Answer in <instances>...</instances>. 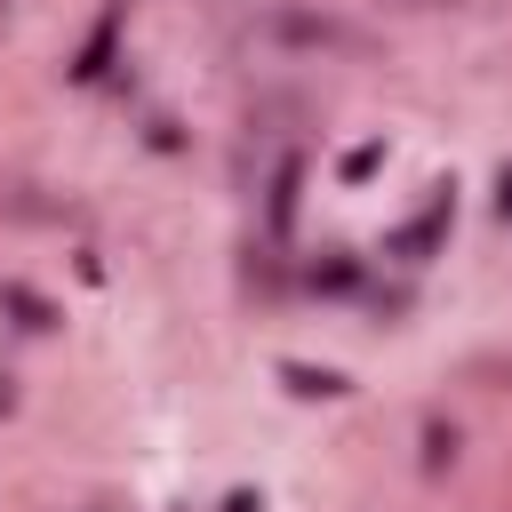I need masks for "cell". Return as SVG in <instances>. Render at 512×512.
<instances>
[{"instance_id": "cell-2", "label": "cell", "mask_w": 512, "mask_h": 512, "mask_svg": "<svg viewBox=\"0 0 512 512\" xmlns=\"http://www.w3.org/2000/svg\"><path fill=\"white\" fill-rule=\"evenodd\" d=\"M296 184H304V168L280 160V176H272V232H288V216H296Z\"/></svg>"}, {"instance_id": "cell-4", "label": "cell", "mask_w": 512, "mask_h": 512, "mask_svg": "<svg viewBox=\"0 0 512 512\" xmlns=\"http://www.w3.org/2000/svg\"><path fill=\"white\" fill-rule=\"evenodd\" d=\"M448 456H456V432H448V424L432 416V424H424V472H440Z\"/></svg>"}, {"instance_id": "cell-1", "label": "cell", "mask_w": 512, "mask_h": 512, "mask_svg": "<svg viewBox=\"0 0 512 512\" xmlns=\"http://www.w3.org/2000/svg\"><path fill=\"white\" fill-rule=\"evenodd\" d=\"M280 376H288V392H304V400H336V392H352L336 368H304V360H280Z\"/></svg>"}, {"instance_id": "cell-6", "label": "cell", "mask_w": 512, "mask_h": 512, "mask_svg": "<svg viewBox=\"0 0 512 512\" xmlns=\"http://www.w3.org/2000/svg\"><path fill=\"white\" fill-rule=\"evenodd\" d=\"M496 216H504V224H512V168H504V176H496Z\"/></svg>"}, {"instance_id": "cell-3", "label": "cell", "mask_w": 512, "mask_h": 512, "mask_svg": "<svg viewBox=\"0 0 512 512\" xmlns=\"http://www.w3.org/2000/svg\"><path fill=\"white\" fill-rule=\"evenodd\" d=\"M0 304H8V312H16V320H24V328H48V320H56V312H48V304H40V296H32V288H16V280H8V288H0Z\"/></svg>"}, {"instance_id": "cell-5", "label": "cell", "mask_w": 512, "mask_h": 512, "mask_svg": "<svg viewBox=\"0 0 512 512\" xmlns=\"http://www.w3.org/2000/svg\"><path fill=\"white\" fill-rule=\"evenodd\" d=\"M376 160H384V144H352V152H344V176L360 184V176H376Z\"/></svg>"}]
</instances>
